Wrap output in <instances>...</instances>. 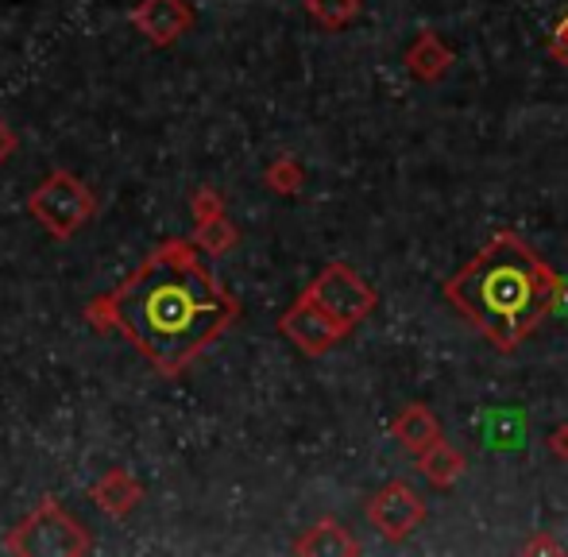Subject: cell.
Returning a JSON list of instances; mask_svg holds the SVG:
<instances>
[{
    "label": "cell",
    "instance_id": "obj_1",
    "mask_svg": "<svg viewBox=\"0 0 568 557\" xmlns=\"http://www.w3.org/2000/svg\"><path fill=\"white\" fill-rule=\"evenodd\" d=\"M105 302L113 310V325L163 376H179L236 322V298L217 283V275H210L186 241L166 244L143 260L140 272Z\"/></svg>",
    "mask_w": 568,
    "mask_h": 557
},
{
    "label": "cell",
    "instance_id": "obj_2",
    "mask_svg": "<svg viewBox=\"0 0 568 557\" xmlns=\"http://www.w3.org/2000/svg\"><path fill=\"white\" fill-rule=\"evenodd\" d=\"M557 278L515 233H499L445 283V298L499 353H515L554 314Z\"/></svg>",
    "mask_w": 568,
    "mask_h": 557
},
{
    "label": "cell",
    "instance_id": "obj_3",
    "mask_svg": "<svg viewBox=\"0 0 568 557\" xmlns=\"http://www.w3.org/2000/svg\"><path fill=\"white\" fill-rule=\"evenodd\" d=\"M28 210L51 236L70 241L85 221H93L98 202H93L90 186H85L82 179H74L70 171H54V174H47L36 186V194L28 198Z\"/></svg>",
    "mask_w": 568,
    "mask_h": 557
},
{
    "label": "cell",
    "instance_id": "obj_4",
    "mask_svg": "<svg viewBox=\"0 0 568 557\" xmlns=\"http://www.w3.org/2000/svg\"><path fill=\"white\" fill-rule=\"evenodd\" d=\"M8 554H36V557H74L90 554L93 543L54 499H47L39 512H31L20 527L12 530V538L4 543Z\"/></svg>",
    "mask_w": 568,
    "mask_h": 557
},
{
    "label": "cell",
    "instance_id": "obj_5",
    "mask_svg": "<svg viewBox=\"0 0 568 557\" xmlns=\"http://www.w3.org/2000/svg\"><path fill=\"white\" fill-rule=\"evenodd\" d=\"M302 294H306L322 314H329L344 333H352L359 322H367V314H372L375 302H379V294L364 283V275L348 264H329Z\"/></svg>",
    "mask_w": 568,
    "mask_h": 557
},
{
    "label": "cell",
    "instance_id": "obj_6",
    "mask_svg": "<svg viewBox=\"0 0 568 557\" xmlns=\"http://www.w3.org/2000/svg\"><path fill=\"white\" fill-rule=\"evenodd\" d=\"M367 523L379 530L387 543H403L414 530L426 523V499L414 484L390 480L387 488H379L367 504Z\"/></svg>",
    "mask_w": 568,
    "mask_h": 557
},
{
    "label": "cell",
    "instance_id": "obj_7",
    "mask_svg": "<svg viewBox=\"0 0 568 557\" xmlns=\"http://www.w3.org/2000/svg\"><path fill=\"white\" fill-rule=\"evenodd\" d=\"M278 330H283V337H291L306 356H325L329 348H337L341 341L348 337V333H344L329 314H322L306 294H298V302L286 310Z\"/></svg>",
    "mask_w": 568,
    "mask_h": 557
},
{
    "label": "cell",
    "instance_id": "obj_8",
    "mask_svg": "<svg viewBox=\"0 0 568 557\" xmlns=\"http://www.w3.org/2000/svg\"><path fill=\"white\" fill-rule=\"evenodd\" d=\"M132 23L155 47H166L194 28V8L186 0H140L132 8Z\"/></svg>",
    "mask_w": 568,
    "mask_h": 557
},
{
    "label": "cell",
    "instance_id": "obj_9",
    "mask_svg": "<svg viewBox=\"0 0 568 557\" xmlns=\"http://www.w3.org/2000/svg\"><path fill=\"white\" fill-rule=\"evenodd\" d=\"M403 62H406V74L429 85V82H442V78L449 74L456 54H453V47L445 43L442 36H434V31H422V36L406 47Z\"/></svg>",
    "mask_w": 568,
    "mask_h": 557
},
{
    "label": "cell",
    "instance_id": "obj_10",
    "mask_svg": "<svg viewBox=\"0 0 568 557\" xmlns=\"http://www.w3.org/2000/svg\"><path fill=\"white\" fill-rule=\"evenodd\" d=\"M390 434H395V442L403 445L410 457H422L429 445L442 442V422L434 418V411H429L426 403H410V407L395 418Z\"/></svg>",
    "mask_w": 568,
    "mask_h": 557
},
{
    "label": "cell",
    "instance_id": "obj_11",
    "mask_svg": "<svg viewBox=\"0 0 568 557\" xmlns=\"http://www.w3.org/2000/svg\"><path fill=\"white\" fill-rule=\"evenodd\" d=\"M294 554H306V557H356L359 543L333 519H322L317 527H310L306 535L294 543Z\"/></svg>",
    "mask_w": 568,
    "mask_h": 557
},
{
    "label": "cell",
    "instance_id": "obj_12",
    "mask_svg": "<svg viewBox=\"0 0 568 557\" xmlns=\"http://www.w3.org/2000/svg\"><path fill=\"white\" fill-rule=\"evenodd\" d=\"M93 504L101 507L105 515H128L135 504L143 499V492H140V484L132 480V473H124V468H113V473H105L98 484H93Z\"/></svg>",
    "mask_w": 568,
    "mask_h": 557
},
{
    "label": "cell",
    "instance_id": "obj_13",
    "mask_svg": "<svg viewBox=\"0 0 568 557\" xmlns=\"http://www.w3.org/2000/svg\"><path fill=\"white\" fill-rule=\"evenodd\" d=\"M418 468H422V476H426V480L434 484V488H453V484L464 476V457L442 437V442L429 445V449L422 453Z\"/></svg>",
    "mask_w": 568,
    "mask_h": 557
},
{
    "label": "cell",
    "instance_id": "obj_14",
    "mask_svg": "<svg viewBox=\"0 0 568 557\" xmlns=\"http://www.w3.org/2000/svg\"><path fill=\"white\" fill-rule=\"evenodd\" d=\"M359 8H364L359 0H306V12L329 31L348 28V23L359 16Z\"/></svg>",
    "mask_w": 568,
    "mask_h": 557
},
{
    "label": "cell",
    "instance_id": "obj_15",
    "mask_svg": "<svg viewBox=\"0 0 568 557\" xmlns=\"http://www.w3.org/2000/svg\"><path fill=\"white\" fill-rule=\"evenodd\" d=\"M194 244L210 252V256H221V252H229L232 244H236V229L229 225L225 213H221V217H213V221H197Z\"/></svg>",
    "mask_w": 568,
    "mask_h": 557
},
{
    "label": "cell",
    "instance_id": "obj_16",
    "mask_svg": "<svg viewBox=\"0 0 568 557\" xmlns=\"http://www.w3.org/2000/svg\"><path fill=\"white\" fill-rule=\"evenodd\" d=\"M263 179H267V186L275 190V194H298L302 182H306V174H302V166L294 163V159H275Z\"/></svg>",
    "mask_w": 568,
    "mask_h": 557
},
{
    "label": "cell",
    "instance_id": "obj_17",
    "mask_svg": "<svg viewBox=\"0 0 568 557\" xmlns=\"http://www.w3.org/2000/svg\"><path fill=\"white\" fill-rule=\"evenodd\" d=\"M225 213V202H221L213 190H202V194L194 198V217L197 221H213V217H221Z\"/></svg>",
    "mask_w": 568,
    "mask_h": 557
},
{
    "label": "cell",
    "instance_id": "obj_18",
    "mask_svg": "<svg viewBox=\"0 0 568 557\" xmlns=\"http://www.w3.org/2000/svg\"><path fill=\"white\" fill-rule=\"evenodd\" d=\"M549 54H554L557 62H565V67H568V16L561 20V28H557L554 43H549Z\"/></svg>",
    "mask_w": 568,
    "mask_h": 557
},
{
    "label": "cell",
    "instance_id": "obj_19",
    "mask_svg": "<svg viewBox=\"0 0 568 557\" xmlns=\"http://www.w3.org/2000/svg\"><path fill=\"white\" fill-rule=\"evenodd\" d=\"M549 453H554L557 460H568V422L549 434Z\"/></svg>",
    "mask_w": 568,
    "mask_h": 557
},
{
    "label": "cell",
    "instance_id": "obj_20",
    "mask_svg": "<svg viewBox=\"0 0 568 557\" xmlns=\"http://www.w3.org/2000/svg\"><path fill=\"white\" fill-rule=\"evenodd\" d=\"M526 554H565V546L561 543H554V538H534L530 546H526Z\"/></svg>",
    "mask_w": 568,
    "mask_h": 557
},
{
    "label": "cell",
    "instance_id": "obj_21",
    "mask_svg": "<svg viewBox=\"0 0 568 557\" xmlns=\"http://www.w3.org/2000/svg\"><path fill=\"white\" fill-rule=\"evenodd\" d=\"M554 314L568 317V278H557V294H554Z\"/></svg>",
    "mask_w": 568,
    "mask_h": 557
},
{
    "label": "cell",
    "instance_id": "obj_22",
    "mask_svg": "<svg viewBox=\"0 0 568 557\" xmlns=\"http://www.w3.org/2000/svg\"><path fill=\"white\" fill-rule=\"evenodd\" d=\"M12 148H16L12 129H8V124H0V163H4V159L12 155Z\"/></svg>",
    "mask_w": 568,
    "mask_h": 557
}]
</instances>
